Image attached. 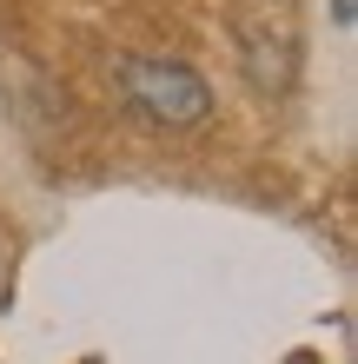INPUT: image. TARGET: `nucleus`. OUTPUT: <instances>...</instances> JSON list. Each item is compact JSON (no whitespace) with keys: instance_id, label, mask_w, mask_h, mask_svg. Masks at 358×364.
Returning a JSON list of instances; mask_svg holds the SVG:
<instances>
[{"instance_id":"nucleus-1","label":"nucleus","mask_w":358,"mask_h":364,"mask_svg":"<svg viewBox=\"0 0 358 364\" xmlns=\"http://www.w3.org/2000/svg\"><path fill=\"white\" fill-rule=\"evenodd\" d=\"M113 87L126 93L139 119L166 126V133H193V126L213 119V87L186 67V60H146V53H120L113 60Z\"/></svg>"},{"instance_id":"nucleus-2","label":"nucleus","mask_w":358,"mask_h":364,"mask_svg":"<svg viewBox=\"0 0 358 364\" xmlns=\"http://www.w3.org/2000/svg\"><path fill=\"white\" fill-rule=\"evenodd\" d=\"M239 60H246V80L259 93H292L299 80V14L292 0H239Z\"/></svg>"}]
</instances>
